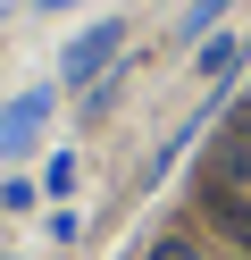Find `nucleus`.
Instances as JSON below:
<instances>
[{"instance_id":"6e6552de","label":"nucleus","mask_w":251,"mask_h":260,"mask_svg":"<svg viewBox=\"0 0 251 260\" xmlns=\"http://www.w3.org/2000/svg\"><path fill=\"white\" fill-rule=\"evenodd\" d=\"M9 260H17V252H9Z\"/></svg>"},{"instance_id":"0eeeda50","label":"nucleus","mask_w":251,"mask_h":260,"mask_svg":"<svg viewBox=\"0 0 251 260\" xmlns=\"http://www.w3.org/2000/svg\"><path fill=\"white\" fill-rule=\"evenodd\" d=\"M33 9H42V17H59V9H76V0H33Z\"/></svg>"},{"instance_id":"7ed1b4c3","label":"nucleus","mask_w":251,"mask_h":260,"mask_svg":"<svg viewBox=\"0 0 251 260\" xmlns=\"http://www.w3.org/2000/svg\"><path fill=\"white\" fill-rule=\"evenodd\" d=\"M201 210H209V218L226 226L234 243H251V202H243L234 185H218V176H209V185H201Z\"/></svg>"},{"instance_id":"f03ea898","label":"nucleus","mask_w":251,"mask_h":260,"mask_svg":"<svg viewBox=\"0 0 251 260\" xmlns=\"http://www.w3.org/2000/svg\"><path fill=\"white\" fill-rule=\"evenodd\" d=\"M50 109H59V92H50V84H25L9 109H0V151H33L42 126H50Z\"/></svg>"},{"instance_id":"20e7f679","label":"nucleus","mask_w":251,"mask_h":260,"mask_svg":"<svg viewBox=\"0 0 251 260\" xmlns=\"http://www.w3.org/2000/svg\"><path fill=\"white\" fill-rule=\"evenodd\" d=\"M234 68H243V42H226V34H218V42H201V84H209V92L226 84Z\"/></svg>"},{"instance_id":"39448f33","label":"nucleus","mask_w":251,"mask_h":260,"mask_svg":"<svg viewBox=\"0 0 251 260\" xmlns=\"http://www.w3.org/2000/svg\"><path fill=\"white\" fill-rule=\"evenodd\" d=\"M226 9H234V0H193V9H184V34H209Z\"/></svg>"},{"instance_id":"f257e3e1","label":"nucleus","mask_w":251,"mask_h":260,"mask_svg":"<svg viewBox=\"0 0 251 260\" xmlns=\"http://www.w3.org/2000/svg\"><path fill=\"white\" fill-rule=\"evenodd\" d=\"M117 51H126V17H92L76 42H67V59H59V68H67V84H92V76L109 68Z\"/></svg>"},{"instance_id":"423d86ee","label":"nucleus","mask_w":251,"mask_h":260,"mask_svg":"<svg viewBox=\"0 0 251 260\" xmlns=\"http://www.w3.org/2000/svg\"><path fill=\"white\" fill-rule=\"evenodd\" d=\"M151 260H209L193 235H167V243H151Z\"/></svg>"}]
</instances>
